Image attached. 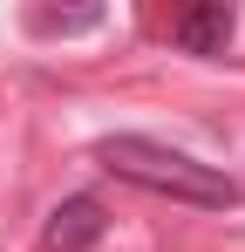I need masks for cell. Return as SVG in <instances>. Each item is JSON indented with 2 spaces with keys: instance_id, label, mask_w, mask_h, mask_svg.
Segmentation results:
<instances>
[{
  "instance_id": "2",
  "label": "cell",
  "mask_w": 245,
  "mask_h": 252,
  "mask_svg": "<svg viewBox=\"0 0 245 252\" xmlns=\"http://www.w3.org/2000/svg\"><path fill=\"white\" fill-rule=\"evenodd\" d=\"M102 232H109V211L95 205V198H61V205L48 211V252H89V246H102Z\"/></svg>"
},
{
  "instance_id": "4",
  "label": "cell",
  "mask_w": 245,
  "mask_h": 252,
  "mask_svg": "<svg viewBox=\"0 0 245 252\" xmlns=\"http://www.w3.org/2000/svg\"><path fill=\"white\" fill-rule=\"evenodd\" d=\"M95 21H102L95 7H82V14H48V7H34V14H28L34 34H82V28H95Z\"/></svg>"
},
{
  "instance_id": "3",
  "label": "cell",
  "mask_w": 245,
  "mask_h": 252,
  "mask_svg": "<svg viewBox=\"0 0 245 252\" xmlns=\"http://www.w3.org/2000/svg\"><path fill=\"white\" fill-rule=\"evenodd\" d=\"M232 28H239V14H232L225 0H198V7L170 14V41L184 48V55H225Z\"/></svg>"
},
{
  "instance_id": "1",
  "label": "cell",
  "mask_w": 245,
  "mask_h": 252,
  "mask_svg": "<svg viewBox=\"0 0 245 252\" xmlns=\"http://www.w3.org/2000/svg\"><path fill=\"white\" fill-rule=\"evenodd\" d=\"M95 164L109 170V177H122V184H136V191L170 198V205H198V211L239 205V184L225 170L198 164V157H184L170 143H150V136H102L95 143Z\"/></svg>"
}]
</instances>
